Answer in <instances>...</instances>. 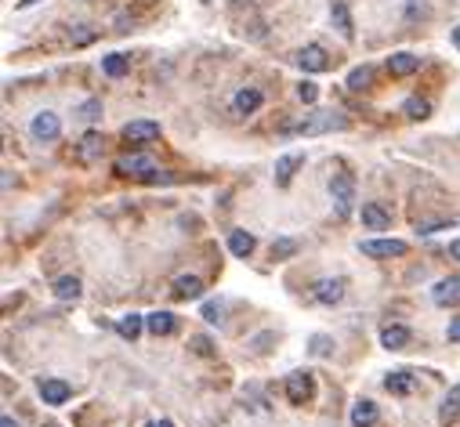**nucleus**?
Segmentation results:
<instances>
[{"mask_svg": "<svg viewBox=\"0 0 460 427\" xmlns=\"http://www.w3.org/2000/svg\"><path fill=\"white\" fill-rule=\"evenodd\" d=\"M348 127V119L341 112H312L309 119H301V124L287 127V134H304V138H312V134H330V131H345Z\"/></svg>", "mask_w": 460, "mask_h": 427, "instance_id": "f257e3e1", "label": "nucleus"}, {"mask_svg": "<svg viewBox=\"0 0 460 427\" xmlns=\"http://www.w3.org/2000/svg\"><path fill=\"white\" fill-rule=\"evenodd\" d=\"M330 199H333L337 214H341V218H348L352 203H355V177H352V174H333V177H330Z\"/></svg>", "mask_w": 460, "mask_h": 427, "instance_id": "f03ea898", "label": "nucleus"}, {"mask_svg": "<svg viewBox=\"0 0 460 427\" xmlns=\"http://www.w3.org/2000/svg\"><path fill=\"white\" fill-rule=\"evenodd\" d=\"M406 242L403 239H366L362 242V254L366 257H406Z\"/></svg>", "mask_w": 460, "mask_h": 427, "instance_id": "7ed1b4c3", "label": "nucleus"}, {"mask_svg": "<svg viewBox=\"0 0 460 427\" xmlns=\"http://www.w3.org/2000/svg\"><path fill=\"white\" fill-rule=\"evenodd\" d=\"M116 170H120V174H134V177H142V181H149L152 174H160V170H156V160L142 156V152H134V156H124V160L116 163Z\"/></svg>", "mask_w": 460, "mask_h": 427, "instance_id": "20e7f679", "label": "nucleus"}, {"mask_svg": "<svg viewBox=\"0 0 460 427\" xmlns=\"http://www.w3.org/2000/svg\"><path fill=\"white\" fill-rule=\"evenodd\" d=\"M312 391H316L312 373H290V377H287V399H290L294 406H304V402L312 399Z\"/></svg>", "mask_w": 460, "mask_h": 427, "instance_id": "39448f33", "label": "nucleus"}, {"mask_svg": "<svg viewBox=\"0 0 460 427\" xmlns=\"http://www.w3.org/2000/svg\"><path fill=\"white\" fill-rule=\"evenodd\" d=\"M29 131H33L37 141H54L58 134H62V119H58L54 112H37V116H33V127H29Z\"/></svg>", "mask_w": 460, "mask_h": 427, "instance_id": "423d86ee", "label": "nucleus"}, {"mask_svg": "<svg viewBox=\"0 0 460 427\" xmlns=\"http://www.w3.org/2000/svg\"><path fill=\"white\" fill-rule=\"evenodd\" d=\"M297 66H301L304 73H323V69L330 66V58H326V51H323L319 44H309V47L297 51Z\"/></svg>", "mask_w": 460, "mask_h": 427, "instance_id": "0eeeda50", "label": "nucleus"}, {"mask_svg": "<svg viewBox=\"0 0 460 427\" xmlns=\"http://www.w3.org/2000/svg\"><path fill=\"white\" fill-rule=\"evenodd\" d=\"M330 22H333V29H337V33H341L345 40H352V37H355L352 11H348V4H345V0H333V8H330Z\"/></svg>", "mask_w": 460, "mask_h": 427, "instance_id": "6e6552de", "label": "nucleus"}, {"mask_svg": "<svg viewBox=\"0 0 460 427\" xmlns=\"http://www.w3.org/2000/svg\"><path fill=\"white\" fill-rule=\"evenodd\" d=\"M417 69H420V58L410 54V51H395V54L388 58V73H391V76H413Z\"/></svg>", "mask_w": 460, "mask_h": 427, "instance_id": "1a4fd4ad", "label": "nucleus"}, {"mask_svg": "<svg viewBox=\"0 0 460 427\" xmlns=\"http://www.w3.org/2000/svg\"><path fill=\"white\" fill-rule=\"evenodd\" d=\"M359 218H362V225L370 228V232H384V228L391 225V218H388V210H384V206H377V203H362V210H359Z\"/></svg>", "mask_w": 460, "mask_h": 427, "instance_id": "9d476101", "label": "nucleus"}, {"mask_svg": "<svg viewBox=\"0 0 460 427\" xmlns=\"http://www.w3.org/2000/svg\"><path fill=\"white\" fill-rule=\"evenodd\" d=\"M124 138L127 141H152V138H160V124L156 119H134V124L124 127Z\"/></svg>", "mask_w": 460, "mask_h": 427, "instance_id": "9b49d317", "label": "nucleus"}, {"mask_svg": "<svg viewBox=\"0 0 460 427\" xmlns=\"http://www.w3.org/2000/svg\"><path fill=\"white\" fill-rule=\"evenodd\" d=\"M345 279H319L316 283V300L319 304H337V300H341L345 297Z\"/></svg>", "mask_w": 460, "mask_h": 427, "instance_id": "f8f14e48", "label": "nucleus"}, {"mask_svg": "<svg viewBox=\"0 0 460 427\" xmlns=\"http://www.w3.org/2000/svg\"><path fill=\"white\" fill-rule=\"evenodd\" d=\"M69 394H73V391H69L66 380H40V399H44L47 406H62Z\"/></svg>", "mask_w": 460, "mask_h": 427, "instance_id": "ddd939ff", "label": "nucleus"}, {"mask_svg": "<svg viewBox=\"0 0 460 427\" xmlns=\"http://www.w3.org/2000/svg\"><path fill=\"white\" fill-rule=\"evenodd\" d=\"M301 163H304V156H297V152H290V156H280V160H275V185L287 189L290 177H294V170H297Z\"/></svg>", "mask_w": 460, "mask_h": 427, "instance_id": "4468645a", "label": "nucleus"}, {"mask_svg": "<svg viewBox=\"0 0 460 427\" xmlns=\"http://www.w3.org/2000/svg\"><path fill=\"white\" fill-rule=\"evenodd\" d=\"M456 297H460V276H449V279L435 283V290H432V300L439 304V308H446V304H453Z\"/></svg>", "mask_w": 460, "mask_h": 427, "instance_id": "2eb2a0df", "label": "nucleus"}, {"mask_svg": "<svg viewBox=\"0 0 460 427\" xmlns=\"http://www.w3.org/2000/svg\"><path fill=\"white\" fill-rule=\"evenodd\" d=\"M174 326H178V319H174L171 312H152V315H145V329L152 333V337H167V333H174Z\"/></svg>", "mask_w": 460, "mask_h": 427, "instance_id": "dca6fc26", "label": "nucleus"}, {"mask_svg": "<svg viewBox=\"0 0 460 427\" xmlns=\"http://www.w3.org/2000/svg\"><path fill=\"white\" fill-rule=\"evenodd\" d=\"M381 344H384L388 351H403V348L410 344V329H406V326H384V329H381Z\"/></svg>", "mask_w": 460, "mask_h": 427, "instance_id": "f3484780", "label": "nucleus"}, {"mask_svg": "<svg viewBox=\"0 0 460 427\" xmlns=\"http://www.w3.org/2000/svg\"><path fill=\"white\" fill-rule=\"evenodd\" d=\"M261 102H265V95H261L258 87H243L239 95H236V112L251 116V112H258V109H261Z\"/></svg>", "mask_w": 460, "mask_h": 427, "instance_id": "a211bd4d", "label": "nucleus"}, {"mask_svg": "<svg viewBox=\"0 0 460 427\" xmlns=\"http://www.w3.org/2000/svg\"><path fill=\"white\" fill-rule=\"evenodd\" d=\"M377 406L370 402V399H362V402H355L352 406V427H374L377 423Z\"/></svg>", "mask_w": 460, "mask_h": 427, "instance_id": "6ab92c4d", "label": "nucleus"}, {"mask_svg": "<svg viewBox=\"0 0 460 427\" xmlns=\"http://www.w3.org/2000/svg\"><path fill=\"white\" fill-rule=\"evenodd\" d=\"M229 250H232L236 257H251V254H254V235L243 232V228L229 232Z\"/></svg>", "mask_w": 460, "mask_h": 427, "instance_id": "aec40b11", "label": "nucleus"}, {"mask_svg": "<svg viewBox=\"0 0 460 427\" xmlns=\"http://www.w3.org/2000/svg\"><path fill=\"white\" fill-rule=\"evenodd\" d=\"M456 416H460V384L449 387V394L442 399V409H439V420H442V423H453Z\"/></svg>", "mask_w": 460, "mask_h": 427, "instance_id": "412c9836", "label": "nucleus"}, {"mask_svg": "<svg viewBox=\"0 0 460 427\" xmlns=\"http://www.w3.org/2000/svg\"><path fill=\"white\" fill-rule=\"evenodd\" d=\"M174 293L181 300H196V297H203V283L196 276H181V279H174Z\"/></svg>", "mask_w": 460, "mask_h": 427, "instance_id": "4be33fe9", "label": "nucleus"}, {"mask_svg": "<svg viewBox=\"0 0 460 427\" xmlns=\"http://www.w3.org/2000/svg\"><path fill=\"white\" fill-rule=\"evenodd\" d=\"M127 69H131V58H124V54H105V58H102V73L113 76V80L127 76Z\"/></svg>", "mask_w": 460, "mask_h": 427, "instance_id": "5701e85b", "label": "nucleus"}, {"mask_svg": "<svg viewBox=\"0 0 460 427\" xmlns=\"http://www.w3.org/2000/svg\"><path fill=\"white\" fill-rule=\"evenodd\" d=\"M102 145H105V141H102L98 131H87V134L80 138V156H84L87 163H91V160H98V156H102Z\"/></svg>", "mask_w": 460, "mask_h": 427, "instance_id": "b1692460", "label": "nucleus"}, {"mask_svg": "<svg viewBox=\"0 0 460 427\" xmlns=\"http://www.w3.org/2000/svg\"><path fill=\"white\" fill-rule=\"evenodd\" d=\"M142 326H145V315H124V319L116 322V333H120L124 341H134L138 333H142Z\"/></svg>", "mask_w": 460, "mask_h": 427, "instance_id": "393cba45", "label": "nucleus"}, {"mask_svg": "<svg viewBox=\"0 0 460 427\" xmlns=\"http://www.w3.org/2000/svg\"><path fill=\"white\" fill-rule=\"evenodd\" d=\"M54 297L58 300H76L80 297V279L76 276H62V279L54 283Z\"/></svg>", "mask_w": 460, "mask_h": 427, "instance_id": "a878e982", "label": "nucleus"}, {"mask_svg": "<svg viewBox=\"0 0 460 427\" xmlns=\"http://www.w3.org/2000/svg\"><path fill=\"white\" fill-rule=\"evenodd\" d=\"M374 83V66H355L352 73H348V87L352 90H366Z\"/></svg>", "mask_w": 460, "mask_h": 427, "instance_id": "bb28decb", "label": "nucleus"}, {"mask_svg": "<svg viewBox=\"0 0 460 427\" xmlns=\"http://www.w3.org/2000/svg\"><path fill=\"white\" fill-rule=\"evenodd\" d=\"M403 112H406L410 119H427V116H432V102H427V98H406V102H403Z\"/></svg>", "mask_w": 460, "mask_h": 427, "instance_id": "cd10ccee", "label": "nucleus"}, {"mask_svg": "<svg viewBox=\"0 0 460 427\" xmlns=\"http://www.w3.org/2000/svg\"><path fill=\"white\" fill-rule=\"evenodd\" d=\"M384 387H388L391 394H410V391H413V380H410V373H388Z\"/></svg>", "mask_w": 460, "mask_h": 427, "instance_id": "c85d7f7f", "label": "nucleus"}, {"mask_svg": "<svg viewBox=\"0 0 460 427\" xmlns=\"http://www.w3.org/2000/svg\"><path fill=\"white\" fill-rule=\"evenodd\" d=\"M294 254H297V242H294V239H275L272 250H268L272 261H287V257H294Z\"/></svg>", "mask_w": 460, "mask_h": 427, "instance_id": "c756f323", "label": "nucleus"}, {"mask_svg": "<svg viewBox=\"0 0 460 427\" xmlns=\"http://www.w3.org/2000/svg\"><path fill=\"white\" fill-rule=\"evenodd\" d=\"M76 116H80V119H98V116H102V98H87V102L76 109Z\"/></svg>", "mask_w": 460, "mask_h": 427, "instance_id": "7c9ffc66", "label": "nucleus"}, {"mask_svg": "<svg viewBox=\"0 0 460 427\" xmlns=\"http://www.w3.org/2000/svg\"><path fill=\"white\" fill-rule=\"evenodd\" d=\"M297 98H301L304 105H312V102L319 98V87H316L312 80H304V83H297Z\"/></svg>", "mask_w": 460, "mask_h": 427, "instance_id": "2f4dec72", "label": "nucleus"}, {"mask_svg": "<svg viewBox=\"0 0 460 427\" xmlns=\"http://www.w3.org/2000/svg\"><path fill=\"white\" fill-rule=\"evenodd\" d=\"M189 344H192V351H196V355H203V358H214V344H210V337H203V333H200V337H192Z\"/></svg>", "mask_w": 460, "mask_h": 427, "instance_id": "473e14b6", "label": "nucleus"}, {"mask_svg": "<svg viewBox=\"0 0 460 427\" xmlns=\"http://www.w3.org/2000/svg\"><path fill=\"white\" fill-rule=\"evenodd\" d=\"M222 315H225L222 304H214V300H207V304H203V319H207V322H222Z\"/></svg>", "mask_w": 460, "mask_h": 427, "instance_id": "72a5a7b5", "label": "nucleus"}, {"mask_svg": "<svg viewBox=\"0 0 460 427\" xmlns=\"http://www.w3.org/2000/svg\"><path fill=\"white\" fill-rule=\"evenodd\" d=\"M326 351H330V337L316 333V337H312V355H326Z\"/></svg>", "mask_w": 460, "mask_h": 427, "instance_id": "f704fd0d", "label": "nucleus"}, {"mask_svg": "<svg viewBox=\"0 0 460 427\" xmlns=\"http://www.w3.org/2000/svg\"><path fill=\"white\" fill-rule=\"evenodd\" d=\"M449 225H456V221H453V218H449V221H424V225H420V232H424V235H432V232L449 228Z\"/></svg>", "mask_w": 460, "mask_h": 427, "instance_id": "c9c22d12", "label": "nucleus"}, {"mask_svg": "<svg viewBox=\"0 0 460 427\" xmlns=\"http://www.w3.org/2000/svg\"><path fill=\"white\" fill-rule=\"evenodd\" d=\"M446 337H449L453 344H460V315H456V319L449 322V329H446Z\"/></svg>", "mask_w": 460, "mask_h": 427, "instance_id": "e433bc0d", "label": "nucleus"}, {"mask_svg": "<svg viewBox=\"0 0 460 427\" xmlns=\"http://www.w3.org/2000/svg\"><path fill=\"white\" fill-rule=\"evenodd\" d=\"M449 257H453V261H460V239H453V242H449Z\"/></svg>", "mask_w": 460, "mask_h": 427, "instance_id": "4c0bfd02", "label": "nucleus"}, {"mask_svg": "<svg viewBox=\"0 0 460 427\" xmlns=\"http://www.w3.org/2000/svg\"><path fill=\"white\" fill-rule=\"evenodd\" d=\"M149 427H174V423H171V420H152Z\"/></svg>", "mask_w": 460, "mask_h": 427, "instance_id": "58836bf2", "label": "nucleus"}, {"mask_svg": "<svg viewBox=\"0 0 460 427\" xmlns=\"http://www.w3.org/2000/svg\"><path fill=\"white\" fill-rule=\"evenodd\" d=\"M33 4H40V0H18V8H33Z\"/></svg>", "mask_w": 460, "mask_h": 427, "instance_id": "ea45409f", "label": "nucleus"}, {"mask_svg": "<svg viewBox=\"0 0 460 427\" xmlns=\"http://www.w3.org/2000/svg\"><path fill=\"white\" fill-rule=\"evenodd\" d=\"M0 427H18V423H15L11 416H4V420H0Z\"/></svg>", "mask_w": 460, "mask_h": 427, "instance_id": "a19ab883", "label": "nucleus"}, {"mask_svg": "<svg viewBox=\"0 0 460 427\" xmlns=\"http://www.w3.org/2000/svg\"><path fill=\"white\" fill-rule=\"evenodd\" d=\"M453 44H456V47H460V25H456V29H453Z\"/></svg>", "mask_w": 460, "mask_h": 427, "instance_id": "79ce46f5", "label": "nucleus"}]
</instances>
